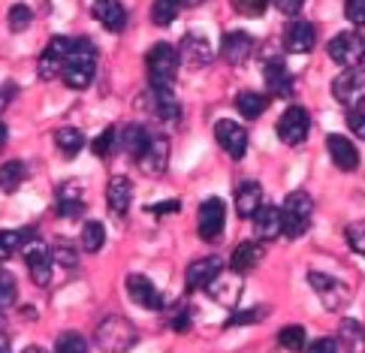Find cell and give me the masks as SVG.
I'll return each instance as SVG.
<instances>
[{
    "instance_id": "obj_36",
    "label": "cell",
    "mask_w": 365,
    "mask_h": 353,
    "mask_svg": "<svg viewBox=\"0 0 365 353\" xmlns=\"http://www.w3.org/2000/svg\"><path fill=\"white\" fill-rule=\"evenodd\" d=\"M16 299H19V281L0 266V314L16 305Z\"/></svg>"
},
{
    "instance_id": "obj_11",
    "label": "cell",
    "mask_w": 365,
    "mask_h": 353,
    "mask_svg": "<svg viewBox=\"0 0 365 353\" xmlns=\"http://www.w3.org/2000/svg\"><path fill=\"white\" fill-rule=\"evenodd\" d=\"M254 51H257V39L247 31H230V34H224V39H220V58L227 63H232V67L247 63L254 58Z\"/></svg>"
},
{
    "instance_id": "obj_26",
    "label": "cell",
    "mask_w": 365,
    "mask_h": 353,
    "mask_svg": "<svg viewBox=\"0 0 365 353\" xmlns=\"http://www.w3.org/2000/svg\"><path fill=\"white\" fill-rule=\"evenodd\" d=\"M254 232L259 242H272L281 235V208L275 205H259L254 215Z\"/></svg>"
},
{
    "instance_id": "obj_10",
    "label": "cell",
    "mask_w": 365,
    "mask_h": 353,
    "mask_svg": "<svg viewBox=\"0 0 365 353\" xmlns=\"http://www.w3.org/2000/svg\"><path fill=\"white\" fill-rule=\"evenodd\" d=\"M308 130H311V115L305 106H290L284 115H281V121H278V139L284 142V145H302L305 136H308Z\"/></svg>"
},
{
    "instance_id": "obj_56",
    "label": "cell",
    "mask_w": 365,
    "mask_h": 353,
    "mask_svg": "<svg viewBox=\"0 0 365 353\" xmlns=\"http://www.w3.org/2000/svg\"><path fill=\"white\" fill-rule=\"evenodd\" d=\"M202 0H185V6H200Z\"/></svg>"
},
{
    "instance_id": "obj_52",
    "label": "cell",
    "mask_w": 365,
    "mask_h": 353,
    "mask_svg": "<svg viewBox=\"0 0 365 353\" xmlns=\"http://www.w3.org/2000/svg\"><path fill=\"white\" fill-rule=\"evenodd\" d=\"M12 97H16V85H9V82H6L4 88H0V112L9 106V100H12Z\"/></svg>"
},
{
    "instance_id": "obj_4",
    "label": "cell",
    "mask_w": 365,
    "mask_h": 353,
    "mask_svg": "<svg viewBox=\"0 0 365 353\" xmlns=\"http://www.w3.org/2000/svg\"><path fill=\"white\" fill-rule=\"evenodd\" d=\"M311 218H314V200L305 190H293L281 205V232L287 239H299L311 230Z\"/></svg>"
},
{
    "instance_id": "obj_47",
    "label": "cell",
    "mask_w": 365,
    "mask_h": 353,
    "mask_svg": "<svg viewBox=\"0 0 365 353\" xmlns=\"http://www.w3.org/2000/svg\"><path fill=\"white\" fill-rule=\"evenodd\" d=\"M347 127H350V133H354L356 139L365 142V112H362V109L347 112Z\"/></svg>"
},
{
    "instance_id": "obj_40",
    "label": "cell",
    "mask_w": 365,
    "mask_h": 353,
    "mask_svg": "<svg viewBox=\"0 0 365 353\" xmlns=\"http://www.w3.org/2000/svg\"><path fill=\"white\" fill-rule=\"evenodd\" d=\"M55 353H88V342L79 332H61L55 342Z\"/></svg>"
},
{
    "instance_id": "obj_12",
    "label": "cell",
    "mask_w": 365,
    "mask_h": 353,
    "mask_svg": "<svg viewBox=\"0 0 365 353\" xmlns=\"http://www.w3.org/2000/svg\"><path fill=\"white\" fill-rule=\"evenodd\" d=\"M67 51H70V39L67 36H51L48 46L43 48V55H40V63H36V76H40L43 82L58 78L61 70H63V61H67Z\"/></svg>"
},
{
    "instance_id": "obj_15",
    "label": "cell",
    "mask_w": 365,
    "mask_h": 353,
    "mask_svg": "<svg viewBox=\"0 0 365 353\" xmlns=\"http://www.w3.org/2000/svg\"><path fill=\"white\" fill-rule=\"evenodd\" d=\"M136 163H139V169H142V175L160 178V175L166 173V166H169V139H166V136H151L145 154H142Z\"/></svg>"
},
{
    "instance_id": "obj_44",
    "label": "cell",
    "mask_w": 365,
    "mask_h": 353,
    "mask_svg": "<svg viewBox=\"0 0 365 353\" xmlns=\"http://www.w3.org/2000/svg\"><path fill=\"white\" fill-rule=\"evenodd\" d=\"M230 6L239 12V16H247V19H257V16H263L266 6H269V0H230Z\"/></svg>"
},
{
    "instance_id": "obj_42",
    "label": "cell",
    "mask_w": 365,
    "mask_h": 353,
    "mask_svg": "<svg viewBox=\"0 0 365 353\" xmlns=\"http://www.w3.org/2000/svg\"><path fill=\"white\" fill-rule=\"evenodd\" d=\"M24 242V232H16V230H0V263H6V260L12 257L21 247Z\"/></svg>"
},
{
    "instance_id": "obj_19",
    "label": "cell",
    "mask_w": 365,
    "mask_h": 353,
    "mask_svg": "<svg viewBox=\"0 0 365 353\" xmlns=\"http://www.w3.org/2000/svg\"><path fill=\"white\" fill-rule=\"evenodd\" d=\"M91 16L109 34H121L127 28V9L121 0H94V4H91Z\"/></svg>"
},
{
    "instance_id": "obj_23",
    "label": "cell",
    "mask_w": 365,
    "mask_h": 353,
    "mask_svg": "<svg viewBox=\"0 0 365 353\" xmlns=\"http://www.w3.org/2000/svg\"><path fill=\"white\" fill-rule=\"evenodd\" d=\"M148 97H151V112H154V118H158L160 124H166V127H175L178 118H181V106H178V100L173 97V91H158V88H151Z\"/></svg>"
},
{
    "instance_id": "obj_16",
    "label": "cell",
    "mask_w": 365,
    "mask_h": 353,
    "mask_svg": "<svg viewBox=\"0 0 365 353\" xmlns=\"http://www.w3.org/2000/svg\"><path fill=\"white\" fill-rule=\"evenodd\" d=\"M55 205L61 218H79L85 215L88 205V193L82 190V181H63L55 193Z\"/></svg>"
},
{
    "instance_id": "obj_13",
    "label": "cell",
    "mask_w": 365,
    "mask_h": 353,
    "mask_svg": "<svg viewBox=\"0 0 365 353\" xmlns=\"http://www.w3.org/2000/svg\"><path fill=\"white\" fill-rule=\"evenodd\" d=\"M175 51H178V61L190 70H200L205 63H212V58H215L212 43H208L202 34H185L181 36V48H175Z\"/></svg>"
},
{
    "instance_id": "obj_55",
    "label": "cell",
    "mask_w": 365,
    "mask_h": 353,
    "mask_svg": "<svg viewBox=\"0 0 365 353\" xmlns=\"http://www.w3.org/2000/svg\"><path fill=\"white\" fill-rule=\"evenodd\" d=\"M21 353H46V350H43V347H24Z\"/></svg>"
},
{
    "instance_id": "obj_28",
    "label": "cell",
    "mask_w": 365,
    "mask_h": 353,
    "mask_svg": "<svg viewBox=\"0 0 365 353\" xmlns=\"http://www.w3.org/2000/svg\"><path fill=\"white\" fill-rule=\"evenodd\" d=\"M259 205H263V188L257 181H242L236 190V212L242 218H254Z\"/></svg>"
},
{
    "instance_id": "obj_41",
    "label": "cell",
    "mask_w": 365,
    "mask_h": 353,
    "mask_svg": "<svg viewBox=\"0 0 365 353\" xmlns=\"http://www.w3.org/2000/svg\"><path fill=\"white\" fill-rule=\"evenodd\" d=\"M115 145H118V130L106 127L94 142H91V151H94L97 157H109V154L115 151Z\"/></svg>"
},
{
    "instance_id": "obj_45",
    "label": "cell",
    "mask_w": 365,
    "mask_h": 353,
    "mask_svg": "<svg viewBox=\"0 0 365 353\" xmlns=\"http://www.w3.org/2000/svg\"><path fill=\"white\" fill-rule=\"evenodd\" d=\"M344 19L354 24V31L365 24V0H344Z\"/></svg>"
},
{
    "instance_id": "obj_54",
    "label": "cell",
    "mask_w": 365,
    "mask_h": 353,
    "mask_svg": "<svg viewBox=\"0 0 365 353\" xmlns=\"http://www.w3.org/2000/svg\"><path fill=\"white\" fill-rule=\"evenodd\" d=\"M0 353H12V350H9V338H6L4 332H0Z\"/></svg>"
},
{
    "instance_id": "obj_38",
    "label": "cell",
    "mask_w": 365,
    "mask_h": 353,
    "mask_svg": "<svg viewBox=\"0 0 365 353\" xmlns=\"http://www.w3.org/2000/svg\"><path fill=\"white\" fill-rule=\"evenodd\" d=\"M48 254H51V263H58L63 269H76V266H79V254H76V247L70 242H58L55 247H48Z\"/></svg>"
},
{
    "instance_id": "obj_43",
    "label": "cell",
    "mask_w": 365,
    "mask_h": 353,
    "mask_svg": "<svg viewBox=\"0 0 365 353\" xmlns=\"http://www.w3.org/2000/svg\"><path fill=\"white\" fill-rule=\"evenodd\" d=\"M344 239L350 245V251L365 257V220H354V224L344 230Z\"/></svg>"
},
{
    "instance_id": "obj_5",
    "label": "cell",
    "mask_w": 365,
    "mask_h": 353,
    "mask_svg": "<svg viewBox=\"0 0 365 353\" xmlns=\"http://www.w3.org/2000/svg\"><path fill=\"white\" fill-rule=\"evenodd\" d=\"M332 94L347 112L365 109V70L362 67H350L344 73H338L335 82H332Z\"/></svg>"
},
{
    "instance_id": "obj_24",
    "label": "cell",
    "mask_w": 365,
    "mask_h": 353,
    "mask_svg": "<svg viewBox=\"0 0 365 353\" xmlns=\"http://www.w3.org/2000/svg\"><path fill=\"white\" fill-rule=\"evenodd\" d=\"M263 78H266V91L272 97H293V76L284 61H269L263 70Z\"/></svg>"
},
{
    "instance_id": "obj_29",
    "label": "cell",
    "mask_w": 365,
    "mask_h": 353,
    "mask_svg": "<svg viewBox=\"0 0 365 353\" xmlns=\"http://www.w3.org/2000/svg\"><path fill=\"white\" fill-rule=\"evenodd\" d=\"M335 344H341L344 353H365V329L359 320H341Z\"/></svg>"
},
{
    "instance_id": "obj_32",
    "label": "cell",
    "mask_w": 365,
    "mask_h": 353,
    "mask_svg": "<svg viewBox=\"0 0 365 353\" xmlns=\"http://www.w3.org/2000/svg\"><path fill=\"white\" fill-rule=\"evenodd\" d=\"M24 178H28V166L21 160H9L0 166V190L4 193H16Z\"/></svg>"
},
{
    "instance_id": "obj_17",
    "label": "cell",
    "mask_w": 365,
    "mask_h": 353,
    "mask_svg": "<svg viewBox=\"0 0 365 353\" xmlns=\"http://www.w3.org/2000/svg\"><path fill=\"white\" fill-rule=\"evenodd\" d=\"M127 296L145 311H160L163 308L160 290L145 278V275H127Z\"/></svg>"
},
{
    "instance_id": "obj_2",
    "label": "cell",
    "mask_w": 365,
    "mask_h": 353,
    "mask_svg": "<svg viewBox=\"0 0 365 353\" xmlns=\"http://www.w3.org/2000/svg\"><path fill=\"white\" fill-rule=\"evenodd\" d=\"M94 342H97L100 350H106V353H127L130 347H136L139 332L127 317H121V314H109V317L100 320L97 332H94Z\"/></svg>"
},
{
    "instance_id": "obj_35",
    "label": "cell",
    "mask_w": 365,
    "mask_h": 353,
    "mask_svg": "<svg viewBox=\"0 0 365 353\" xmlns=\"http://www.w3.org/2000/svg\"><path fill=\"white\" fill-rule=\"evenodd\" d=\"M205 290L212 293L220 305H236V299H239V284H230V281H224V272H220L217 278L205 287Z\"/></svg>"
},
{
    "instance_id": "obj_18",
    "label": "cell",
    "mask_w": 365,
    "mask_h": 353,
    "mask_svg": "<svg viewBox=\"0 0 365 353\" xmlns=\"http://www.w3.org/2000/svg\"><path fill=\"white\" fill-rule=\"evenodd\" d=\"M326 151H329L332 163L341 169V173H356L359 169V151L347 136H341V133L326 136Z\"/></svg>"
},
{
    "instance_id": "obj_21",
    "label": "cell",
    "mask_w": 365,
    "mask_h": 353,
    "mask_svg": "<svg viewBox=\"0 0 365 353\" xmlns=\"http://www.w3.org/2000/svg\"><path fill=\"white\" fill-rule=\"evenodd\" d=\"M220 272H224V263H220L217 257H202V260H193V263L187 266L185 281H187L190 290H205Z\"/></svg>"
},
{
    "instance_id": "obj_49",
    "label": "cell",
    "mask_w": 365,
    "mask_h": 353,
    "mask_svg": "<svg viewBox=\"0 0 365 353\" xmlns=\"http://www.w3.org/2000/svg\"><path fill=\"white\" fill-rule=\"evenodd\" d=\"M173 329H175V332H187V329H190V311H187V308H178V311H175Z\"/></svg>"
},
{
    "instance_id": "obj_20",
    "label": "cell",
    "mask_w": 365,
    "mask_h": 353,
    "mask_svg": "<svg viewBox=\"0 0 365 353\" xmlns=\"http://www.w3.org/2000/svg\"><path fill=\"white\" fill-rule=\"evenodd\" d=\"M314 43H317L314 24L305 21V19H293L290 28H287V36H284L287 51H293V55H308V51L314 48Z\"/></svg>"
},
{
    "instance_id": "obj_33",
    "label": "cell",
    "mask_w": 365,
    "mask_h": 353,
    "mask_svg": "<svg viewBox=\"0 0 365 353\" xmlns=\"http://www.w3.org/2000/svg\"><path fill=\"white\" fill-rule=\"evenodd\" d=\"M181 9H185V0H154V6H151V21L158 24V28H169V24L178 19Z\"/></svg>"
},
{
    "instance_id": "obj_37",
    "label": "cell",
    "mask_w": 365,
    "mask_h": 353,
    "mask_svg": "<svg viewBox=\"0 0 365 353\" xmlns=\"http://www.w3.org/2000/svg\"><path fill=\"white\" fill-rule=\"evenodd\" d=\"M6 21H9V31L12 34H24V31L31 28V21H34V12H31V6L16 4V6H9Z\"/></svg>"
},
{
    "instance_id": "obj_51",
    "label": "cell",
    "mask_w": 365,
    "mask_h": 353,
    "mask_svg": "<svg viewBox=\"0 0 365 353\" xmlns=\"http://www.w3.org/2000/svg\"><path fill=\"white\" fill-rule=\"evenodd\" d=\"M181 208V203L178 200H169V203H158V205H148V212L151 215H175Z\"/></svg>"
},
{
    "instance_id": "obj_34",
    "label": "cell",
    "mask_w": 365,
    "mask_h": 353,
    "mask_svg": "<svg viewBox=\"0 0 365 353\" xmlns=\"http://www.w3.org/2000/svg\"><path fill=\"white\" fill-rule=\"evenodd\" d=\"M103 242H106V227H103L100 220H88L82 227V251L97 254L103 247Z\"/></svg>"
},
{
    "instance_id": "obj_22",
    "label": "cell",
    "mask_w": 365,
    "mask_h": 353,
    "mask_svg": "<svg viewBox=\"0 0 365 353\" xmlns=\"http://www.w3.org/2000/svg\"><path fill=\"white\" fill-rule=\"evenodd\" d=\"M106 203H109V212L124 218L130 212V203H133V185H130L127 175H112L109 185H106Z\"/></svg>"
},
{
    "instance_id": "obj_27",
    "label": "cell",
    "mask_w": 365,
    "mask_h": 353,
    "mask_svg": "<svg viewBox=\"0 0 365 353\" xmlns=\"http://www.w3.org/2000/svg\"><path fill=\"white\" fill-rule=\"evenodd\" d=\"M148 142H151V133L142 124H127L118 133V145L127 151V157H133V160H139V157L145 154Z\"/></svg>"
},
{
    "instance_id": "obj_48",
    "label": "cell",
    "mask_w": 365,
    "mask_h": 353,
    "mask_svg": "<svg viewBox=\"0 0 365 353\" xmlns=\"http://www.w3.org/2000/svg\"><path fill=\"white\" fill-rule=\"evenodd\" d=\"M305 353H338V344L335 338H317V342H311Z\"/></svg>"
},
{
    "instance_id": "obj_7",
    "label": "cell",
    "mask_w": 365,
    "mask_h": 353,
    "mask_svg": "<svg viewBox=\"0 0 365 353\" xmlns=\"http://www.w3.org/2000/svg\"><path fill=\"white\" fill-rule=\"evenodd\" d=\"M19 251L24 254V263H28V272L36 287H46L51 281V254H48V245H43L40 239H31L28 232H24V242Z\"/></svg>"
},
{
    "instance_id": "obj_46",
    "label": "cell",
    "mask_w": 365,
    "mask_h": 353,
    "mask_svg": "<svg viewBox=\"0 0 365 353\" xmlns=\"http://www.w3.org/2000/svg\"><path fill=\"white\" fill-rule=\"evenodd\" d=\"M266 317V308H247L242 314H232V317L227 320V326H242V323H257Z\"/></svg>"
},
{
    "instance_id": "obj_30",
    "label": "cell",
    "mask_w": 365,
    "mask_h": 353,
    "mask_svg": "<svg viewBox=\"0 0 365 353\" xmlns=\"http://www.w3.org/2000/svg\"><path fill=\"white\" fill-rule=\"evenodd\" d=\"M269 106V97L266 94H257V91H242V94L236 97V109L242 118H251V121H257L259 115L266 112Z\"/></svg>"
},
{
    "instance_id": "obj_50",
    "label": "cell",
    "mask_w": 365,
    "mask_h": 353,
    "mask_svg": "<svg viewBox=\"0 0 365 353\" xmlns=\"http://www.w3.org/2000/svg\"><path fill=\"white\" fill-rule=\"evenodd\" d=\"M272 4H275L284 16H296V12L305 6V0H272Z\"/></svg>"
},
{
    "instance_id": "obj_25",
    "label": "cell",
    "mask_w": 365,
    "mask_h": 353,
    "mask_svg": "<svg viewBox=\"0 0 365 353\" xmlns=\"http://www.w3.org/2000/svg\"><path fill=\"white\" fill-rule=\"evenodd\" d=\"M263 257H266V247L259 242H242L230 257V269L239 272V275H247L251 269H257L263 263Z\"/></svg>"
},
{
    "instance_id": "obj_31",
    "label": "cell",
    "mask_w": 365,
    "mask_h": 353,
    "mask_svg": "<svg viewBox=\"0 0 365 353\" xmlns=\"http://www.w3.org/2000/svg\"><path fill=\"white\" fill-rule=\"evenodd\" d=\"M55 145L63 157H76L85 148V136H82V130H76V127H58L55 130Z\"/></svg>"
},
{
    "instance_id": "obj_6",
    "label": "cell",
    "mask_w": 365,
    "mask_h": 353,
    "mask_svg": "<svg viewBox=\"0 0 365 353\" xmlns=\"http://www.w3.org/2000/svg\"><path fill=\"white\" fill-rule=\"evenodd\" d=\"M329 58L338 63V67H359V63L365 61V36L359 31H341V34H335L329 39Z\"/></svg>"
},
{
    "instance_id": "obj_39",
    "label": "cell",
    "mask_w": 365,
    "mask_h": 353,
    "mask_svg": "<svg viewBox=\"0 0 365 353\" xmlns=\"http://www.w3.org/2000/svg\"><path fill=\"white\" fill-rule=\"evenodd\" d=\"M278 344L284 350H302L305 347V329L302 326H284V329L278 332Z\"/></svg>"
},
{
    "instance_id": "obj_8",
    "label": "cell",
    "mask_w": 365,
    "mask_h": 353,
    "mask_svg": "<svg viewBox=\"0 0 365 353\" xmlns=\"http://www.w3.org/2000/svg\"><path fill=\"white\" fill-rule=\"evenodd\" d=\"M308 284L311 290L317 293V299L323 302V308L329 311H341L350 302V287L344 281L332 278V275H323V272H311L308 275Z\"/></svg>"
},
{
    "instance_id": "obj_14",
    "label": "cell",
    "mask_w": 365,
    "mask_h": 353,
    "mask_svg": "<svg viewBox=\"0 0 365 353\" xmlns=\"http://www.w3.org/2000/svg\"><path fill=\"white\" fill-rule=\"evenodd\" d=\"M215 139H217V145L230 157H236V160L245 157V151H247V130L239 121H232V118H224V121L215 124Z\"/></svg>"
},
{
    "instance_id": "obj_1",
    "label": "cell",
    "mask_w": 365,
    "mask_h": 353,
    "mask_svg": "<svg viewBox=\"0 0 365 353\" xmlns=\"http://www.w3.org/2000/svg\"><path fill=\"white\" fill-rule=\"evenodd\" d=\"M94 73H97L94 43H91V39H70V51H67V61H63V70H61L63 85L73 91H82L94 82Z\"/></svg>"
},
{
    "instance_id": "obj_9",
    "label": "cell",
    "mask_w": 365,
    "mask_h": 353,
    "mask_svg": "<svg viewBox=\"0 0 365 353\" xmlns=\"http://www.w3.org/2000/svg\"><path fill=\"white\" fill-rule=\"evenodd\" d=\"M227 224V205L220 196H208V200L200 203V212H197V230H200V239L202 242H217L220 232H224Z\"/></svg>"
},
{
    "instance_id": "obj_53",
    "label": "cell",
    "mask_w": 365,
    "mask_h": 353,
    "mask_svg": "<svg viewBox=\"0 0 365 353\" xmlns=\"http://www.w3.org/2000/svg\"><path fill=\"white\" fill-rule=\"evenodd\" d=\"M6 139H9V130H6V124L0 121V151L6 148Z\"/></svg>"
},
{
    "instance_id": "obj_3",
    "label": "cell",
    "mask_w": 365,
    "mask_h": 353,
    "mask_svg": "<svg viewBox=\"0 0 365 353\" xmlns=\"http://www.w3.org/2000/svg\"><path fill=\"white\" fill-rule=\"evenodd\" d=\"M178 67H181V61H178L175 46L158 43V46L148 48V55H145V70H148L151 88H158V91H173V82H175V76H178Z\"/></svg>"
}]
</instances>
